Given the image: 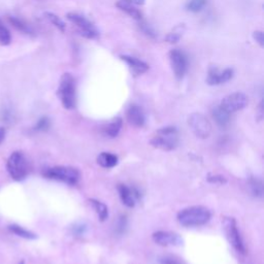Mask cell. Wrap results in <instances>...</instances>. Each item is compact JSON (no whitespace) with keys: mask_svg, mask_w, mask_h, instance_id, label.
Instances as JSON below:
<instances>
[{"mask_svg":"<svg viewBox=\"0 0 264 264\" xmlns=\"http://www.w3.org/2000/svg\"><path fill=\"white\" fill-rule=\"evenodd\" d=\"M127 226H128V220H127V217L125 215H121L117 221V224H116V232L120 235L124 234L126 232V229H127Z\"/></svg>","mask_w":264,"mask_h":264,"instance_id":"f1b7e54d","label":"cell"},{"mask_svg":"<svg viewBox=\"0 0 264 264\" xmlns=\"http://www.w3.org/2000/svg\"><path fill=\"white\" fill-rule=\"evenodd\" d=\"M12 41V35L9 29L4 25V23L0 21V45L8 46Z\"/></svg>","mask_w":264,"mask_h":264,"instance_id":"4316f807","label":"cell"},{"mask_svg":"<svg viewBox=\"0 0 264 264\" xmlns=\"http://www.w3.org/2000/svg\"><path fill=\"white\" fill-rule=\"evenodd\" d=\"M51 127V121L48 117H41L34 126V130L37 132L48 131Z\"/></svg>","mask_w":264,"mask_h":264,"instance_id":"83f0119b","label":"cell"},{"mask_svg":"<svg viewBox=\"0 0 264 264\" xmlns=\"http://www.w3.org/2000/svg\"><path fill=\"white\" fill-rule=\"evenodd\" d=\"M121 59L123 61H125L129 65V67L132 69V71L137 74L145 73L149 69V65L146 62H144L136 57L123 55V56H121Z\"/></svg>","mask_w":264,"mask_h":264,"instance_id":"2e32d148","label":"cell"},{"mask_svg":"<svg viewBox=\"0 0 264 264\" xmlns=\"http://www.w3.org/2000/svg\"><path fill=\"white\" fill-rule=\"evenodd\" d=\"M206 180H207L208 183L216 184V185H224V184L227 183L226 178L221 175V174H212V173H209V174H207Z\"/></svg>","mask_w":264,"mask_h":264,"instance_id":"4dcf8cb0","label":"cell"},{"mask_svg":"<svg viewBox=\"0 0 264 264\" xmlns=\"http://www.w3.org/2000/svg\"><path fill=\"white\" fill-rule=\"evenodd\" d=\"M43 177L74 186L80 181L81 174L76 168L71 166H54L47 168L43 171Z\"/></svg>","mask_w":264,"mask_h":264,"instance_id":"3957f363","label":"cell"},{"mask_svg":"<svg viewBox=\"0 0 264 264\" xmlns=\"http://www.w3.org/2000/svg\"><path fill=\"white\" fill-rule=\"evenodd\" d=\"M188 125L195 137L201 140L208 139L212 135V124L208 119L199 113H193L188 117Z\"/></svg>","mask_w":264,"mask_h":264,"instance_id":"52a82bcc","label":"cell"},{"mask_svg":"<svg viewBox=\"0 0 264 264\" xmlns=\"http://www.w3.org/2000/svg\"><path fill=\"white\" fill-rule=\"evenodd\" d=\"M6 129L4 128V127H0V144L3 143V141L5 140V138H6Z\"/></svg>","mask_w":264,"mask_h":264,"instance_id":"d590c367","label":"cell"},{"mask_svg":"<svg viewBox=\"0 0 264 264\" xmlns=\"http://www.w3.org/2000/svg\"><path fill=\"white\" fill-rule=\"evenodd\" d=\"M9 229L13 233H15L16 235L22 237V239H26V240H35V239H37V235L35 233H33V232H31V231H29L27 229H25V228H23V227H21V226H19L17 224L10 225Z\"/></svg>","mask_w":264,"mask_h":264,"instance_id":"7402d4cb","label":"cell"},{"mask_svg":"<svg viewBox=\"0 0 264 264\" xmlns=\"http://www.w3.org/2000/svg\"><path fill=\"white\" fill-rule=\"evenodd\" d=\"M45 17L55 26V27H57L60 31H64L65 30V28H66V25H65V23L57 16V15H55V14H53V13H50V12H47V13H45Z\"/></svg>","mask_w":264,"mask_h":264,"instance_id":"d4e9b609","label":"cell"},{"mask_svg":"<svg viewBox=\"0 0 264 264\" xmlns=\"http://www.w3.org/2000/svg\"><path fill=\"white\" fill-rule=\"evenodd\" d=\"M249 189L251 194L256 198H262L264 194V186L261 179L257 177H252L249 179Z\"/></svg>","mask_w":264,"mask_h":264,"instance_id":"d6986e66","label":"cell"},{"mask_svg":"<svg viewBox=\"0 0 264 264\" xmlns=\"http://www.w3.org/2000/svg\"><path fill=\"white\" fill-rule=\"evenodd\" d=\"M158 261H159L160 264H183L180 258L172 255H163Z\"/></svg>","mask_w":264,"mask_h":264,"instance_id":"f546056e","label":"cell"},{"mask_svg":"<svg viewBox=\"0 0 264 264\" xmlns=\"http://www.w3.org/2000/svg\"><path fill=\"white\" fill-rule=\"evenodd\" d=\"M121 2L130 4L132 6H143V5H145V0H121Z\"/></svg>","mask_w":264,"mask_h":264,"instance_id":"e575fe53","label":"cell"},{"mask_svg":"<svg viewBox=\"0 0 264 264\" xmlns=\"http://www.w3.org/2000/svg\"><path fill=\"white\" fill-rule=\"evenodd\" d=\"M67 19L76 26L78 31H80V33L83 36L92 39V38H96L99 35V32L94 26V24L91 23L85 17L75 13H69L67 14Z\"/></svg>","mask_w":264,"mask_h":264,"instance_id":"9c48e42d","label":"cell"},{"mask_svg":"<svg viewBox=\"0 0 264 264\" xmlns=\"http://www.w3.org/2000/svg\"><path fill=\"white\" fill-rule=\"evenodd\" d=\"M88 231V225L85 222H76L70 227V232L73 236L82 237Z\"/></svg>","mask_w":264,"mask_h":264,"instance_id":"cb8c5ba5","label":"cell"},{"mask_svg":"<svg viewBox=\"0 0 264 264\" xmlns=\"http://www.w3.org/2000/svg\"><path fill=\"white\" fill-rule=\"evenodd\" d=\"M89 202L92 205V207L94 208L98 219L101 222H104L109 218V208H108L107 204H104L103 202L96 200V199H90Z\"/></svg>","mask_w":264,"mask_h":264,"instance_id":"ffe728a7","label":"cell"},{"mask_svg":"<svg viewBox=\"0 0 264 264\" xmlns=\"http://www.w3.org/2000/svg\"><path fill=\"white\" fill-rule=\"evenodd\" d=\"M248 104V97L242 92H235L224 97L219 104L220 107L229 114H233L244 110Z\"/></svg>","mask_w":264,"mask_h":264,"instance_id":"ba28073f","label":"cell"},{"mask_svg":"<svg viewBox=\"0 0 264 264\" xmlns=\"http://www.w3.org/2000/svg\"><path fill=\"white\" fill-rule=\"evenodd\" d=\"M177 218L184 227H199L205 225L210 220L212 213L205 206L193 205L183 208Z\"/></svg>","mask_w":264,"mask_h":264,"instance_id":"6da1fadb","label":"cell"},{"mask_svg":"<svg viewBox=\"0 0 264 264\" xmlns=\"http://www.w3.org/2000/svg\"><path fill=\"white\" fill-rule=\"evenodd\" d=\"M223 228L227 240L229 244L232 246V248L239 254L245 255L247 252L246 246L243 241L242 234L239 230V227H237L235 219L232 217H225L223 219Z\"/></svg>","mask_w":264,"mask_h":264,"instance_id":"8992f818","label":"cell"},{"mask_svg":"<svg viewBox=\"0 0 264 264\" xmlns=\"http://www.w3.org/2000/svg\"><path fill=\"white\" fill-rule=\"evenodd\" d=\"M7 169L15 181L20 182L25 180L29 172L28 162L25 155L20 151L14 152L8 159Z\"/></svg>","mask_w":264,"mask_h":264,"instance_id":"277c9868","label":"cell"},{"mask_svg":"<svg viewBox=\"0 0 264 264\" xmlns=\"http://www.w3.org/2000/svg\"><path fill=\"white\" fill-rule=\"evenodd\" d=\"M58 96L64 109L72 110L75 105V83L73 76L66 72L61 76Z\"/></svg>","mask_w":264,"mask_h":264,"instance_id":"5b68a950","label":"cell"},{"mask_svg":"<svg viewBox=\"0 0 264 264\" xmlns=\"http://www.w3.org/2000/svg\"><path fill=\"white\" fill-rule=\"evenodd\" d=\"M169 59L175 77L178 80H182L188 69V59L186 55H185L184 52L175 49L170 51Z\"/></svg>","mask_w":264,"mask_h":264,"instance_id":"30bf717a","label":"cell"},{"mask_svg":"<svg viewBox=\"0 0 264 264\" xmlns=\"http://www.w3.org/2000/svg\"><path fill=\"white\" fill-rule=\"evenodd\" d=\"M150 144L152 147L158 150L165 152L173 151L179 147L180 144L179 131L173 126L160 128L155 132V135L150 141Z\"/></svg>","mask_w":264,"mask_h":264,"instance_id":"7a4b0ae2","label":"cell"},{"mask_svg":"<svg viewBox=\"0 0 264 264\" xmlns=\"http://www.w3.org/2000/svg\"><path fill=\"white\" fill-rule=\"evenodd\" d=\"M155 244L161 247H181L184 244L182 236L171 231H156L152 235Z\"/></svg>","mask_w":264,"mask_h":264,"instance_id":"8fae6325","label":"cell"},{"mask_svg":"<svg viewBox=\"0 0 264 264\" xmlns=\"http://www.w3.org/2000/svg\"><path fill=\"white\" fill-rule=\"evenodd\" d=\"M127 120L130 125L137 128H142L146 124V115L143 109L137 104H132L128 108L126 113Z\"/></svg>","mask_w":264,"mask_h":264,"instance_id":"5bb4252c","label":"cell"},{"mask_svg":"<svg viewBox=\"0 0 264 264\" xmlns=\"http://www.w3.org/2000/svg\"><path fill=\"white\" fill-rule=\"evenodd\" d=\"M212 115L214 120L216 121L217 125L222 128V129H226L231 121V114L227 113L226 111H224L220 105H217L212 111Z\"/></svg>","mask_w":264,"mask_h":264,"instance_id":"9a60e30c","label":"cell"},{"mask_svg":"<svg viewBox=\"0 0 264 264\" xmlns=\"http://www.w3.org/2000/svg\"><path fill=\"white\" fill-rule=\"evenodd\" d=\"M9 20H10L11 24L14 26V27L17 28L19 31H21L25 34H32L33 33L32 28L27 23H25L23 20H21L17 17H10Z\"/></svg>","mask_w":264,"mask_h":264,"instance_id":"603a6c76","label":"cell"},{"mask_svg":"<svg viewBox=\"0 0 264 264\" xmlns=\"http://www.w3.org/2000/svg\"><path fill=\"white\" fill-rule=\"evenodd\" d=\"M253 37H254V39L256 40V42H257L261 48L264 47V34H263L262 31H259V30L255 31V32L253 33Z\"/></svg>","mask_w":264,"mask_h":264,"instance_id":"d6a6232c","label":"cell"},{"mask_svg":"<svg viewBox=\"0 0 264 264\" xmlns=\"http://www.w3.org/2000/svg\"><path fill=\"white\" fill-rule=\"evenodd\" d=\"M97 163L103 168H113L118 165L119 158L115 154L102 152L97 156Z\"/></svg>","mask_w":264,"mask_h":264,"instance_id":"e0dca14e","label":"cell"},{"mask_svg":"<svg viewBox=\"0 0 264 264\" xmlns=\"http://www.w3.org/2000/svg\"><path fill=\"white\" fill-rule=\"evenodd\" d=\"M118 192L122 203L127 207H135L142 198L141 191L136 187H129L128 185L120 184Z\"/></svg>","mask_w":264,"mask_h":264,"instance_id":"7c38bea8","label":"cell"},{"mask_svg":"<svg viewBox=\"0 0 264 264\" xmlns=\"http://www.w3.org/2000/svg\"><path fill=\"white\" fill-rule=\"evenodd\" d=\"M232 76H233V70L230 68H226L223 71H219L218 68L210 67L208 70L206 83L209 86L221 85L228 82Z\"/></svg>","mask_w":264,"mask_h":264,"instance_id":"4fadbf2b","label":"cell"},{"mask_svg":"<svg viewBox=\"0 0 264 264\" xmlns=\"http://www.w3.org/2000/svg\"><path fill=\"white\" fill-rule=\"evenodd\" d=\"M180 38H181V34L175 33V32L169 33V34L166 36V40H167L168 42H170V43H175V42H178V41L180 40Z\"/></svg>","mask_w":264,"mask_h":264,"instance_id":"836d02e7","label":"cell"},{"mask_svg":"<svg viewBox=\"0 0 264 264\" xmlns=\"http://www.w3.org/2000/svg\"><path fill=\"white\" fill-rule=\"evenodd\" d=\"M206 4L207 0H189L186 5V9L191 13H198L203 10Z\"/></svg>","mask_w":264,"mask_h":264,"instance_id":"484cf974","label":"cell"},{"mask_svg":"<svg viewBox=\"0 0 264 264\" xmlns=\"http://www.w3.org/2000/svg\"><path fill=\"white\" fill-rule=\"evenodd\" d=\"M122 126H123V120L122 118L120 117H117L115 119H113L109 124L108 126L105 127L104 129V135L111 138V139H115L116 137L119 136L120 131L122 129Z\"/></svg>","mask_w":264,"mask_h":264,"instance_id":"ac0fdd59","label":"cell"},{"mask_svg":"<svg viewBox=\"0 0 264 264\" xmlns=\"http://www.w3.org/2000/svg\"><path fill=\"white\" fill-rule=\"evenodd\" d=\"M116 6L118 7V9L125 12L127 15H129L130 17H132L134 19L142 20V13L137 8H135V6L124 3V2H121V0L116 4Z\"/></svg>","mask_w":264,"mask_h":264,"instance_id":"44dd1931","label":"cell"},{"mask_svg":"<svg viewBox=\"0 0 264 264\" xmlns=\"http://www.w3.org/2000/svg\"><path fill=\"white\" fill-rule=\"evenodd\" d=\"M262 117H263V101H261L260 104H259V112H258L259 120H261Z\"/></svg>","mask_w":264,"mask_h":264,"instance_id":"8d00e7d4","label":"cell"},{"mask_svg":"<svg viewBox=\"0 0 264 264\" xmlns=\"http://www.w3.org/2000/svg\"><path fill=\"white\" fill-rule=\"evenodd\" d=\"M140 27H141L142 31H143L144 33H146L148 36H150V37H155V36H156L155 31L150 27V26H149L148 24L142 23V24L140 25Z\"/></svg>","mask_w":264,"mask_h":264,"instance_id":"1f68e13d","label":"cell"}]
</instances>
